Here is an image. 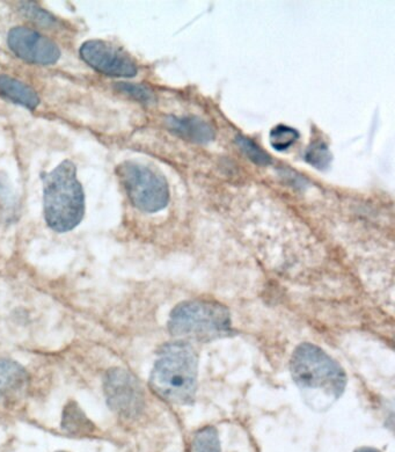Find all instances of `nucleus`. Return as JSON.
<instances>
[{
	"label": "nucleus",
	"mask_w": 395,
	"mask_h": 452,
	"mask_svg": "<svg viewBox=\"0 0 395 452\" xmlns=\"http://www.w3.org/2000/svg\"><path fill=\"white\" fill-rule=\"evenodd\" d=\"M290 372L304 401L317 412L331 409L346 391V371L315 344L306 342L294 349Z\"/></svg>",
	"instance_id": "1"
},
{
	"label": "nucleus",
	"mask_w": 395,
	"mask_h": 452,
	"mask_svg": "<svg viewBox=\"0 0 395 452\" xmlns=\"http://www.w3.org/2000/svg\"><path fill=\"white\" fill-rule=\"evenodd\" d=\"M198 356L185 341L165 344L150 376V387L174 405H192L198 392Z\"/></svg>",
	"instance_id": "2"
},
{
	"label": "nucleus",
	"mask_w": 395,
	"mask_h": 452,
	"mask_svg": "<svg viewBox=\"0 0 395 452\" xmlns=\"http://www.w3.org/2000/svg\"><path fill=\"white\" fill-rule=\"evenodd\" d=\"M44 218L50 229L64 233L85 215V194L73 163L64 160L43 177Z\"/></svg>",
	"instance_id": "3"
},
{
	"label": "nucleus",
	"mask_w": 395,
	"mask_h": 452,
	"mask_svg": "<svg viewBox=\"0 0 395 452\" xmlns=\"http://www.w3.org/2000/svg\"><path fill=\"white\" fill-rule=\"evenodd\" d=\"M168 331L180 341L209 342L232 334L231 314L227 307L215 301H187L170 312Z\"/></svg>",
	"instance_id": "4"
},
{
	"label": "nucleus",
	"mask_w": 395,
	"mask_h": 452,
	"mask_svg": "<svg viewBox=\"0 0 395 452\" xmlns=\"http://www.w3.org/2000/svg\"><path fill=\"white\" fill-rule=\"evenodd\" d=\"M116 174L130 201L138 210L155 214L168 205V183L155 170L138 163L125 161L118 165Z\"/></svg>",
	"instance_id": "5"
},
{
	"label": "nucleus",
	"mask_w": 395,
	"mask_h": 452,
	"mask_svg": "<svg viewBox=\"0 0 395 452\" xmlns=\"http://www.w3.org/2000/svg\"><path fill=\"white\" fill-rule=\"evenodd\" d=\"M81 58L96 71L118 78H133L138 68L127 53L106 41H86L79 50Z\"/></svg>",
	"instance_id": "6"
},
{
	"label": "nucleus",
	"mask_w": 395,
	"mask_h": 452,
	"mask_svg": "<svg viewBox=\"0 0 395 452\" xmlns=\"http://www.w3.org/2000/svg\"><path fill=\"white\" fill-rule=\"evenodd\" d=\"M7 43L19 58L31 64L53 66L61 57V50L53 40L27 27L11 29Z\"/></svg>",
	"instance_id": "7"
},
{
	"label": "nucleus",
	"mask_w": 395,
	"mask_h": 452,
	"mask_svg": "<svg viewBox=\"0 0 395 452\" xmlns=\"http://www.w3.org/2000/svg\"><path fill=\"white\" fill-rule=\"evenodd\" d=\"M107 403L115 412L133 416L140 411L143 392L136 378L122 369H111L105 379Z\"/></svg>",
	"instance_id": "8"
},
{
	"label": "nucleus",
	"mask_w": 395,
	"mask_h": 452,
	"mask_svg": "<svg viewBox=\"0 0 395 452\" xmlns=\"http://www.w3.org/2000/svg\"><path fill=\"white\" fill-rule=\"evenodd\" d=\"M29 376L24 366L11 359H0V403L12 404L25 394Z\"/></svg>",
	"instance_id": "9"
},
{
	"label": "nucleus",
	"mask_w": 395,
	"mask_h": 452,
	"mask_svg": "<svg viewBox=\"0 0 395 452\" xmlns=\"http://www.w3.org/2000/svg\"><path fill=\"white\" fill-rule=\"evenodd\" d=\"M166 124L170 130L179 135L181 138L198 144H207L216 136L215 129L209 122L194 116H168Z\"/></svg>",
	"instance_id": "10"
},
{
	"label": "nucleus",
	"mask_w": 395,
	"mask_h": 452,
	"mask_svg": "<svg viewBox=\"0 0 395 452\" xmlns=\"http://www.w3.org/2000/svg\"><path fill=\"white\" fill-rule=\"evenodd\" d=\"M0 96L31 111L40 103V98L31 86L6 75H0Z\"/></svg>",
	"instance_id": "11"
},
{
	"label": "nucleus",
	"mask_w": 395,
	"mask_h": 452,
	"mask_svg": "<svg viewBox=\"0 0 395 452\" xmlns=\"http://www.w3.org/2000/svg\"><path fill=\"white\" fill-rule=\"evenodd\" d=\"M62 428L74 436H91L96 433V426L87 418L81 407L73 401L65 406L63 412Z\"/></svg>",
	"instance_id": "12"
},
{
	"label": "nucleus",
	"mask_w": 395,
	"mask_h": 452,
	"mask_svg": "<svg viewBox=\"0 0 395 452\" xmlns=\"http://www.w3.org/2000/svg\"><path fill=\"white\" fill-rule=\"evenodd\" d=\"M189 452H220L218 431L212 426H207L195 433Z\"/></svg>",
	"instance_id": "13"
},
{
	"label": "nucleus",
	"mask_w": 395,
	"mask_h": 452,
	"mask_svg": "<svg viewBox=\"0 0 395 452\" xmlns=\"http://www.w3.org/2000/svg\"><path fill=\"white\" fill-rule=\"evenodd\" d=\"M298 138H299V133L296 129L283 125V124L272 128L269 136L270 144L277 151L289 149L294 145Z\"/></svg>",
	"instance_id": "14"
},
{
	"label": "nucleus",
	"mask_w": 395,
	"mask_h": 452,
	"mask_svg": "<svg viewBox=\"0 0 395 452\" xmlns=\"http://www.w3.org/2000/svg\"><path fill=\"white\" fill-rule=\"evenodd\" d=\"M305 160L313 168L324 170L331 165L332 153L324 142L317 140L309 146L305 153Z\"/></svg>",
	"instance_id": "15"
},
{
	"label": "nucleus",
	"mask_w": 395,
	"mask_h": 452,
	"mask_svg": "<svg viewBox=\"0 0 395 452\" xmlns=\"http://www.w3.org/2000/svg\"><path fill=\"white\" fill-rule=\"evenodd\" d=\"M235 143L239 146V149L244 152V155L253 161L254 164L259 165V166H266L272 161L268 153L263 151L257 143H254L248 137L239 135V136L235 137Z\"/></svg>",
	"instance_id": "16"
},
{
	"label": "nucleus",
	"mask_w": 395,
	"mask_h": 452,
	"mask_svg": "<svg viewBox=\"0 0 395 452\" xmlns=\"http://www.w3.org/2000/svg\"><path fill=\"white\" fill-rule=\"evenodd\" d=\"M115 87L122 93L127 94L140 103H151L155 101V96L152 93L151 90H148V87L143 86V85L120 83V84L115 85Z\"/></svg>",
	"instance_id": "17"
},
{
	"label": "nucleus",
	"mask_w": 395,
	"mask_h": 452,
	"mask_svg": "<svg viewBox=\"0 0 395 452\" xmlns=\"http://www.w3.org/2000/svg\"><path fill=\"white\" fill-rule=\"evenodd\" d=\"M4 192V188L0 185V223L3 222L4 220H6L9 218V212H11V202H9V198H6L5 196V192Z\"/></svg>",
	"instance_id": "18"
},
{
	"label": "nucleus",
	"mask_w": 395,
	"mask_h": 452,
	"mask_svg": "<svg viewBox=\"0 0 395 452\" xmlns=\"http://www.w3.org/2000/svg\"><path fill=\"white\" fill-rule=\"evenodd\" d=\"M355 452H381L380 450L372 448V446H361L359 449H356Z\"/></svg>",
	"instance_id": "19"
},
{
	"label": "nucleus",
	"mask_w": 395,
	"mask_h": 452,
	"mask_svg": "<svg viewBox=\"0 0 395 452\" xmlns=\"http://www.w3.org/2000/svg\"><path fill=\"white\" fill-rule=\"evenodd\" d=\"M58 452H66V451H58Z\"/></svg>",
	"instance_id": "20"
}]
</instances>
